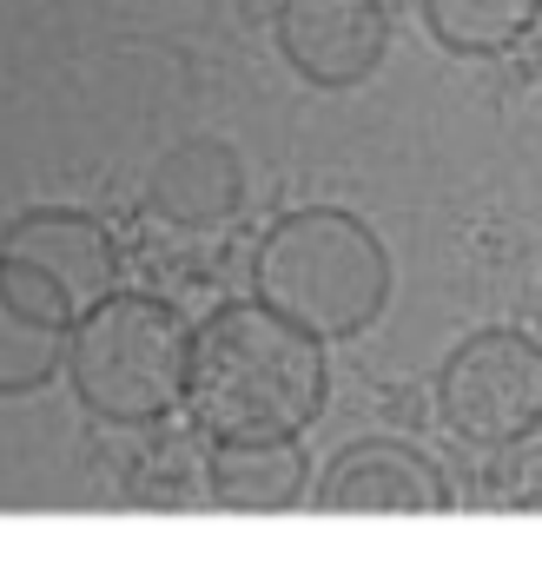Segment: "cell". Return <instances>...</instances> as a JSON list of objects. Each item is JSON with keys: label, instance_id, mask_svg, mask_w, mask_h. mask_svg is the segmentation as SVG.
Instances as JSON below:
<instances>
[{"label": "cell", "instance_id": "6da1fadb", "mask_svg": "<svg viewBox=\"0 0 542 562\" xmlns=\"http://www.w3.org/2000/svg\"><path fill=\"white\" fill-rule=\"evenodd\" d=\"M331 404L325 338L264 299H225L192 325L185 424L218 437H305Z\"/></svg>", "mask_w": 542, "mask_h": 562}, {"label": "cell", "instance_id": "7a4b0ae2", "mask_svg": "<svg viewBox=\"0 0 542 562\" xmlns=\"http://www.w3.org/2000/svg\"><path fill=\"white\" fill-rule=\"evenodd\" d=\"M397 292V265L377 225L351 205H292L251 245V299L298 318L325 345L364 338Z\"/></svg>", "mask_w": 542, "mask_h": 562}, {"label": "cell", "instance_id": "3957f363", "mask_svg": "<svg viewBox=\"0 0 542 562\" xmlns=\"http://www.w3.org/2000/svg\"><path fill=\"white\" fill-rule=\"evenodd\" d=\"M192 318L159 292H106L67 331V391L93 424L153 430L185 411Z\"/></svg>", "mask_w": 542, "mask_h": 562}, {"label": "cell", "instance_id": "277c9868", "mask_svg": "<svg viewBox=\"0 0 542 562\" xmlns=\"http://www.w3.org/2000/svg\"><path fill=\"white\" fill-rule=\"evenodd\" d=\"M437 424L470 450H522L542 437V331H470L437 371Z\"/></svg>", "mask_w": 542, "mask_h": 562}, {"label": "cell", "instance_id": "5b68a950", "mask_svg": "<svg viewBox=\"0 0 542 562\" xmlns=\"http://www.w3.org/2000/svg\"><path fill=\"white\" fill-rule=\"evenodd\" d=\"M0 278L47 318L74 325L120 292V238L80 205H27L0 225Z\"/></svg>", "mask_w": 542, "mask_h": 562}, {"label": "cell", "instance_id": "8992f818", "mask_svg": "<svg viewBox=\"0 0 542 562\" xmlns=\"http://www.w3.org/2000/svg\"><path fill=\"white\" fill-rule=\"evenodd\" d=\"M271 47L312 93H358L391 60V8L384 0H279Z\"/></svg>", "mask_w": 542, "mask_h": 562}, {"label": "cell", "instance_id": "52a82bcc", "mask_svg": "<svg viewBox=\"0 0 542 562\" xmlns=\"http://www.w3.org/2000/svg\"><path fill=\"white\" fill-rule=\"evenodd\" d=\"M318 516H443L456 509L450 470L410 437H351L312 483Z\"/></svg>", "mask_w": 542, "mask_h": 562}, {"label": "cell", "instance_id": "ba28073f", "mask_svg": "<svg viewBox=\"0 0 542 562\" xmlns=\"http://www.w3.org/2000/svg\"><path fill=\"white\" fill-rule=\"evenodd\" d=\"M139 205L146 218L172 225V232H218L245 212V159L232 139L218 133H192V139H172L146 186H139Z\"/></svg>", "mask_w": 542, "mask_h": 562}, {"label": "cell", "instance_id": "9c48e42d", "mask_svg": "<svg viewBox=\"0 0 542 562\" xmlns=\"http://www.w3.org/2000/svg\"><path fill=\"white\" fill-rule=\"evenodd\" d=\"M199 476H205L212 509H232V516H285L318 483L305 437H218L205 443Z\"/></svg>", "mask_w": 542, "mask_h": 562}, {"label": "cell", "instance_id": "30bf717a", "mask_svg": "<svg viewBox=\"0 0 542 562\" xmlns=\"http://www.w3.org/2000/svg\"><path fill=\"white\" fill-rule=\"evenodd\" d=\"M417 21L450 60H503L535 34L542 0H417Z\"/></svg>", "mask_w": 542, "mask_h": 562}, {"label": "cell", "instance_id": "8fae6325", "mask_svg": "<svg viewBox=\"0 0 542 562\" xmlns=\"http://www.w3.org/2000/svg\"><path fill=\"white\" fill-rule=\"evenodd\" d=\"M67 331L74 325L34 312L8 278H0V404L41 397L54 378H67Z\"/></svg>", "mask_w": 542, "mask_h": 562}, {"label": "cell", "instance_id": "7c38bea8", "mask_svg": "<svg viewBox=\"0 0 542 562\" xmlns=\"http://www.w3.org/2000/svg\"><path fill=\"white\" fill-rule=\"evenodd\" d=\"M535 331H542V299H535Z\"/></svg>", "mask_w": 542, "mask_h": 562}]
</instances>
